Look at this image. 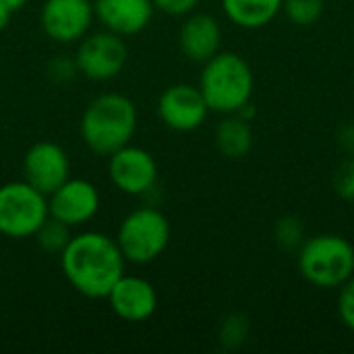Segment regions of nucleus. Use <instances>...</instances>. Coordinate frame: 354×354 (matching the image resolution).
<instances>
[{"label": "nucleus", "mask_w": 354, "mask_h": 354, "mask_svg": "<svg viewBox=\"0 0 354 354\" xmlns=\"http://www.w3.org/2000/svg\"><path fill=\"white\" fill-rule=\"evenodd\" d=\"M58 257L68 284L87 299H106L124 276L127 259L116 239L104 232L85 230L73 234Z\"/></svg>", "instance_id": "nucleus-1"}, {"label": "nucleus", "mask_w": 354, "mask_h": 354, "mask_svg": "<svg viewBox=\"0 0 354 354\" xmlns=\"http://www.w3.org/2000/svg\"><path fill=\"white\" fill-rule=\"evenodd\" d=\"M139 124L131 97L108 91L93 97L81 116V139L97 156H110L131 143Z\"/></svg>", "instance_id": "nucleus-2"}, {"label": "nucleus", "mask_w": 354, "mask_h": 354, "mask_svg": "<svg viewBox=\"0 0 354 354\" xmlns=\"http://www.w3.org/2000/svg\"><path fill=\"white\" fill-rule=\"evenodd\" d=\"M197 87L201 89L209 112L224 116L236 114L253 97L255 75L241 54L220 50L203 62Z\"/></svg>", "instance_id": "nucleus-3"}, {"label": "nucleus", "mask_w": 354, "mask_h": 354, "mask_svg": "<svg viewBox=\"0 0 354 354\" xmlns=\"http://www.w3.org/2000/svg\"><path fill=\"white\" fill-rule=\"evenodd\" d=\"M301 276L315 288L334 290L354 276V245L340 234H315L299 247Z\"/></svg>", "instance_id": "nucleus-4"}, {"label": "nucleus", "mask_w": 354, "mask_h": 354, "mask_svg": "<svg viewBox=\"0 0 354 354\" xmlns=\"http://www.w3.org/2000/svg\"><path fill=\"white\" fill-rule=\"evenodd\" d=\"M170 234L168 218L149 203L124 216L116 232V243L129 263L145 266L168 249Z\"/></svg>", "instance_id": "nucleus-5"}, {"label": "nucleus", "mask_w": 354, "mask_h": 354, "mask_svg": "<svg viewBox=\"0 0 354 354\" xmlns=\"http://www.w3.org/2000/svg\"><path fill=\"white\" fill-rule=\"evenodd\" d=\"M48 195L25 178L0 187V234L6 239H31L48 220Z\"/></svg>", "instance_id": "nucleus-6"}, {"label": "nucleus", "mask_w": 354, "mask_h": 354, "mask_svg": "<svg viewBox=\"0 0 354 354\" xmlns=\"http://www.w3.org/2000/svg\"><path fill=\"white\" fill-rule=\"evenodd\" d=\"M127 44L124 37L108 29L87 33L77 48L75 60L79 73L91 81H110L118 77L127 64Z\"/></svg>", "instance_id": "nucleus-7"}, {"label": "nucleus", "mask_w": 354, "mask_h": 354, "mask_svg": "<svg viewBox=\"0 0 354 354\" xmlns=\"http://www.w3.org/2000/svg\"><path fill=\"white\" fill-rule=\"evenodd\" d=\"M108 176L120 193L145 197L158 187V162L147 149L127 143L108 156Z\"/></svg>", "instance_id": "nucleus-8"}, {"label": "nucleus", "mask_w": 354, "mask_h": 354, "mask_svg": "<svg viewBox=\"0 0 354 354\" xmlns=\"http://www.w3.org/2000/svg\"><path fill=\"white\" fill-rule=\"evenodd\" d=\"M93 19V0H46L39 12L44 33L56 44L81 41Z\"/></svg>", "instance_id": "nucleus-9"}, {"label": "nucleus", "mask_w": 354, "mask_h": 354, "mask_svg": "<svg viewBox=\"0 0 354 354\" xmlns=\"http://www.w3.org/2000/svg\"><path fill=\"white\" fill-rule=\"evenodd\" d=\"M100 191L85 178H68L48 195L50 216L68 228L91 222L100 212Z\"/></svg>", "instance_id": "nucleus-10"}, {"label": "nucleus", "mask_w": 354, "mask_h": 354, "mask_svg": "<svg viewBox=\"0 0 354 354\" xmlns=\"http://www.w3.org/2000/svg\"><path fill=\"white\" fill-rule=\"evenodd\" d=\"M209 114L207 102L197 85L176 83L162 91L158 100L160 120L178 133H191L199 129Z\"/></svg>", "instance_id": "nucleus-11"}, {"label": "nucleus", "mask_w": 354, "mask_h": 354, "mask_svg": "<svg viewBox=\"0 0 354 354\" xmlns=\"http://www.w3.org/2000/svg\"><path fill=\"white\" fill-rule=\"evenodd\" d=\"M23 176L31 187L50 195L71 178L68 153L52 141L33 143L23 158Z\"/></svg>", "instance_id": "nucleus-12"}, {"label": "nucleus", "mask_w": 354, "mask_h": 354, "mask_svg": "<svg viewBox=\"0 0 354 354\" xmlns=\"http://www.w3.org/2000/svg\"><path fill=\"white\" fill-rule=\"evenodd\" d=\"M110 309L129 324H141L153 317L158 309V292L153 284L141 276H122L106 297Z\"/></svg>", "instance_id": "nucleus-13"}, {"label": "nucleus", "mask_w": 354, "mask_h": 354, "mask_svg": "<svg viewBox=\"0 0 354 354\" xmlns=\"http://www.w3.org/2000/svg\"><path fill=\"white\" fill-rule=\"evenodd\" d=\"M222 25L214 15L191 12L178 31L180 52L193 62H207L222 50Z\"/></svg>", "instance_id": "nucleus-14"}, {"label": "nucleus", "mask_w": 354, "mask_h": 354, "mask_svg": "<svg viewBox=\"0 0 354 354\" xmlns=\"http://www.w3.org/2000/svg\"><path fill=\"white\" fill-rule=\"evenodd\" d=\"M153 10L151 0H93V12L102 27L122 37L141 33Z\"/></svg>", "instance_id": "nucleus-15"}, {"label": "nucleus", "mask_w": 354, "mask_h": 354, "mask_svg": "<svg viewBox=\"0 0 354 354\" xmlns=\"http://www.w3.org/2000/svg\"><path fill=\"white\" fill-rule=\"evenodd\" d=\"M230 23L241 29H261L282 12V0H220Z\"/></svg>", "instance_id": "nucleus-16"}, {"label": "nucleus", "mask_w": 354, "mask_h": 354, "mask_svg": "<svg viewBox=\"0 0 354 354\" xmlns=\"http://www.w3.org/2000/svg\"><path fill=\"white\" fill-rule=\"evenodd\" d=\"M216 147L230 160L245 158L253 147V131L249 120L239 114H226V118L216 127Z\"/></svg>", "instance_id": "nucleus-17"}, {"label": "nucleus", "mask_w": 354, "mask_h": 354, "mask_svg": "<svg viewBox=\"0 0 354 354\" xmlns=\"http://www.w3.org/2000/svg\"><path fill=\"white\" fill-rule=\"evenodd\" d=\"M71 228L62 222H58L56 218L48 216V220L39 226V230L35 232V241L39 245L41 251L50 253V255H60L62 249L68 245L71 241Z\"/></svg>", "instance_id": "nucleus-18"}, {"label": "nucleus", "mask_w": 354, "mask_h": 354, "mask_svg": "<svg viewBox=\"0 0 354 354\" xmlns=\"http://www.w3.org/2000/svg\"><path fill=\"white\" fill-rule=\"evenodd\" d=\"M282 12L297 27H311L324 17L326 0H282Z\"/></svg>", "instance_id": "nucleus-19"}, {"label": "nucleus", "mask_w": 354, "mask_h": 354, "mask_svg": "<svg viewBox=\"0 0 354 354\" xmlns=\"http://www.w3.org/2000/svg\"><path fill=\"white\" fill-rule=\"evenodd\" d=\"M249 332H251L249 319L243 313H230L222 319V324L218 328V340H220L222 348L236 351L247 342Z\"/></svg>", "instance_id": "nucleus-20"}, {"label": "nucleus", "mask_w": 354, "mask_h": 354, "mask_svg": "<svg viewBox=\"0 0 354 354\" xmlns=\"http://www.w3.org/2000/svg\"><path fill=\"white\" fill-rule=\"evenodd\" d=\"M305 239H307V230L299 216H282L274 224V241L286 251L299 249L305 243Z\"/></svg>", "instance_id": "nucleus-21"}, {"label": "nucleus", "mask_w": 354, "mask_h": 354, "mask_svg": "<svg viewBox=\"0 0 354 354\" xmlns=\"http://www.w3.org/2000/svg\"><path fill=\"white\" fill-rule=\"evenodd\" d=\"M334 191L344 201H354V158L344 160L334 174Z\"/></svg>", "instance_id": "nucleus-22"}, {"label": "nucleus", "mask_w": 354, "mask_h": 354, "mask_svg": "<svg viewBox=\"0 0 354 354\" xmlns=\"http://www.w3.org/2000/svg\"><path fill=\"white\" fill-rule=\"evenodd\" d=\"M77 75H79V66H77L75 56H73V58L58 56V58L50 60V64H48V77H50L54 83H60V85L71 83Z\"/></svg>", "instance_id": "nucleus-23"}, {"label": "nucleus", "mask_w": 354, "mask_h": 354, "mask_svg": "<svg viewBox=\"0 0 354 354\" xmlns=\"http://www.w3.org/2000/svg\"><path fill=\"white\" fill-rule=\"evenodd\" d=\"M338 315L340 322L354 332V276L338 288Z\"/></svg>", "instance_id": "nucleus-24"}, {"label": "nucleus", "mask_w": 354, "mask_h": 354, "mask_svg": "<svg viewBox=\"0 0 354 354\" xmlns=\"http://www.w3.org/2000/svg\"><path fill=\"white\" fill-rule=\"evenodd\" d=\"M151 2L156 10L166 12L170 17H187L199 4V0H151Z\"/></svg>", "instance_id": "nucleus-25"}, {"label": "nucleus", "mask_w": 354, "mask_h": 354, "mask_svg": "<svg viewBox=\"0 0 354 354\" xmlns=\"http://www.w3.org/2000/svg\"><path fill=\"white\" fill-rule=\"evenodd\" d=\"M338 143L344 151L354 153V124L342 127V131L338 133Z\"/></svg>", "instance_id": "nucleus-26"}, {"label": "nucleus", "mask_w": 354, "mask_h": 354, "mask_svg": "<svg viewBox=\"0 0 354 354\" xmlns=\"http://www.w3.org/2000/svg\"><path fill=\"white\" fill-rule=\"evenodd\" d=\"M10 17H12V10H10L8 6L0 4V31L8 27V23H10Z\"/></svg>", "instance_id": "nucleus-27"}, {"label": "nucleus", "mask_w": 354, "mask_h": 354, "mask_svg": "<svg viewBox=\"0 0 354 354\" xmlns=\"http://www.w3.org/2000/svg\"><path fill=\"white\" fill-rule=\"evenodd\" d=\"M0 4H4V6H8L12 12H17V10H21V8L27 4V0H0Z\"/></svg>", "instance_id": "nucleus-28"}]
</instances>
